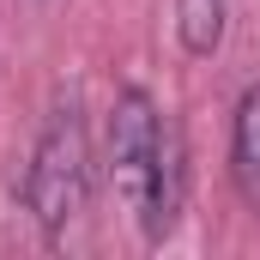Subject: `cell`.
Returning <instances> with one entry per match:
<instances>
[{
    "label": "cell",
    "mask_w": 260,
    "mask_h": 260,
    "mask_svg": "<svg viewBox=\"0 0 260 260\" xmlns=\"http://www.w3.org/2000/svg\"><path fill=\"white\" fill-rule=\"evenodd\" d=\"M109 188L115 200L139 218V230L151 242H164L176 230V206H182V151L176 133L164 127L157 103L145 91H121L109 103Z\"/></svg>",
    "instance_id": "6da1fadb"
},
{
    "label": "cell",
    "mask_w": 260,
    "mask_h": 260,
    "mask_svg": "<svg viewBox=\"0 0 260 260\" xmlns=\"http://www.w3.org/2000/svg\"><path fill=\"white\" fill-rule=\"evenodd\" d=\"M85 194H91V139H85V121L79 109L67 103L49 115V127L30 151V170H24V206L37 212L43 230H67L79 212H85Z\"/></svg>",
    "instance_id": "7a4b0ae2"
},
{
    "label": "cell",
    "mask_w": 260,
    "mask_h": 260,
    "mask_svg": "<svg viewBox=\"0 0 260 260\" xmlns=\"http://www.w3.org/2000/svg\"><path fill=\"white\" fill-rule=\"evenodd\" d=\"M230 164H236V182L242 194L260 206V85L242 91L236 103V127H230Z\"/></svg>",
    "instance_id": "3957f363"
},
{
    "label": "cell",
    "mask_w": 260,
    "mask_h": 260,
    "mask_svg": "<svg viewBox=\"0 0 260 260\" xmlns=\"http://www.w3.org/2000/svg\"><path fill=\"white\" fill-rule=\"evenodd\" d=\"M224 12H230V0H176V37H182V49L206 61V55H218V43H224Z\"/></svg>",
    "instance_id": "277c9868"
}]
</instances>
